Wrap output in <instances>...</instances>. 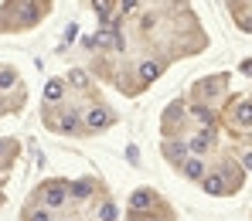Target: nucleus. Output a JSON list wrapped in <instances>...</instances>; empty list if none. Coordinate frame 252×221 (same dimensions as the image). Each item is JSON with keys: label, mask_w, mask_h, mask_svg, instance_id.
<instances>
[{"label": "nucleus", "mask_w": 252, "mask_h": 221, "mask_svg": "<svg viewBox=\"0 0 252 221\" xmlns=\"http://www.w3.org/2000/svg\"><path fill=\"white\" fill-rule=\"evenodd\" d=\"M17 85V72L14 68H0V92H10Z\"/></svg>", "instance_id": "obj_11"}, {"label": "nucleus", "mask_w": 252, "mask_h": 221, "mask_svg": "<svg viewBox=\"0 0 252 221\" xmlns=\"http://www.w3.org/2000/svg\"><path fill=\"white\" fill-rule=\"evenodd\" d=\"M164 153H167V160L174 167H181L188 160V143H164Z\"/></svg>", "instance_id": "obj_6"}, {"label": "nucleus", "mask_w": 252, "mask_h": 221, "mask_svg": "<svg viewBox=\"0 0 252 221\" xmlns=\"http://www.w3.org/2000/svg\"><path fill=\"white\" fill-rule=\"evenodd\" d=\"M99 221H116V204H109V201H106V204L99 208Z\"/></svg>", "instance_id": "obj_17"}, {"label": "nucleus", "mask_w": 252, "mask_h": 221, "mask_svg": "<svg viewBox=\"0 0 252 221\" xmlns=\"http://www.w3.org/2000/svg\"><path fill=\"white\" fill-rule=\"evenodd\" d=\"M68 191H72V197H79V201H85V197L92 194V180H75V184H72Z\"/></svg>", "instance_id": "obj_12"}, {"label": "nucleus", "mask_w": 252, "mask_h": 221, "mask_svg": "<svg viewBox=\"0 0 252 221\" xmlns=\"http://www.w3.org/2000/svg\"><path fill=\"white\" fill-rule=\"evenodd\" d=\"M62 92H65V85L55 79V82H48V85H44V99H48V102H58V99H62Z\"/></svg>", "instance_id": "obj_14"}, {"label": "nucleus", "mask_w": 252, "mask_h": 221, "mask_svg": "<svg viewBox=\"0 0 252 221\" xmlns=\"http://www.w3.org/2000/svg\"><path fill=\"white\" fill-rule=\"evenodd\" d=\"M68 79H72V85H79V88L89 85V75H85L82 68H72V75H68Z\"/></svg>", "instance_id": "obj_18"}, {"label": "nucleus", "mask_w": 252, "mask_h": 221, "mask_svg": "<svg viewBox=\"0 0 252 221\" xmlns=\"http://www.w3.org/2000/svg\"><path fill=\"white\" fill-rule=\"evenodd\" d=\"M85 44H92V48H116V51H123V38L116 34V28H106V31H99L95 38H89Z\"/></svg>", "instance_id": "obj_2"}, {"label": "nucleus", "mask_w": 252, "mask_h": 221, "mask_svg": "<svg viewBox=\"0 0 252 221\" xmlns=\"http://www.w3.org/2000/svg\"><path fill=\"white\" fill-rule=\"evenodd\" d=\"M208 146H211V130H208V126H205L201 133H194V136L188 139V150H191L194 157H198V153H205Z\"/></svg>", "instance_id": "obj_5"}, {"label": "nucleus", "mask_w": 252, "mask_h": 221, "mask_svg": "<svg viewBox=\"0 0 252 221\" xmlns=\"http://www.w3.org/2000/svg\"><path fill=\"white\" fill-rule=\"evenodd\" d=\"M34 17H38V14H34V7H31V3H28V7H24V10H21V24H31V21H34Z\"/></svg>", "instance_id": "obj_20"}, {"label": "nucleus", "mask_w": 252, "mask_h": 221, "mask_svg": "<svg viewBox=\"0 0 252 221\" xmlns=\"http://www.w3.org/2000/svg\"><path fill=\"white\" fill-rule=\"evenodd\" d=\"M65 197H68V184L51 180V184L44 187V208H58V204H65Z\"/></svg>", "instance_id": "obj_1"}, {"label": "nucleus", "mask_w": 252, "mask_h": 221, "mask_svg": "<svg viewBox=\"0 0 252 221\" xmlns=\"http://www.w3.org/2000/svg\"><path fill=\"white\" fill-rule=\"evenodd\" d=\"M140 7V0H123V14H133Z\"/></svg>", "instance_id": "obj_21"}, {"label": "nucleus", "mask_w": 252, "mask_h": 221, "mask_svg": "<svg viewBox=\"0 0 252 221\" xmlns=\"http://www.w3.org/2000/svg\"><path fill=\"white\" fill-rule=\"evenodd\" d=\"M160 72H164L160 61H143V65H140V82H154Z\"/></svg>", "instance_id": "obj_9"}, {"label": "nucleus", "mask_w": 252, "mask_h": 221, "mask_svg": "<svg viewBox=\"0 0 252 221\" xmlns=\"http://www.w3.org/2000/svg\"><path fill=\"white\" fill-rule=\"evenodd\" d=\"M242 164H246V170H252V153H246V160H242Z\"/></svg>", "instance_id": "obj_23"}, {"label": "nucleus", "mask_w": 252, "mask_h": 221, "mask_svg": "<svg viewBox=\"0 0 252 221\" xmlns=\"http://www.w3.org/2000/svg\"><path fill=\"white\" fill-rule=\"evenodd\" d=\"M150 204H154V194H150L147 187H140V191L129 197V208H133V211H143V208H150Z\"/></svg>", "instance_id": "obj_8"}, {"label": "nucleus", "mask_w": 252, "mask_h": 221, "mask_svg": "<svg viewBox=\"0 0 252 221\" xmlns=\"http://www.w3.org/2000/svg\"><path fill=\"white\" fill-rule=\"evenodd\" d=\"M242 31H249V34H252V17H249V21H242Z\"/></svg>", "instance_id": "obj_22"}, {"label": "nucleus", "mask_w": 252, "mask_h": 221, "mask_svg": "<svg viewBox=\"0 0 252 221\" xmlns=\"http://www.w3.org/2000/svg\"><path fill=\"white\" fill-rule=\"evenodd\" d=\"M235 123H239V126H252V102H242V106L235 109Z\"/></svg>", "instance_id": "obj_13"}, {"label": "nucleus", "mask_w": 252, "mask_h": 221, "mask_svg": "<svg viewBox=\"0 0 252 221\" xmlns=\"http://www.w3.org/2000/svg\"><path fill=\"white\" fill-rule=\"evenodd\" d=\"M58 130L62 133H75L79 130V112H75V109H65V116L58 119Z\"/></svg>", "instance_id": "obj_10"}, {"label": "nucleus", "mask_w": 252, "mask_h": 221, "mask_svg": "<svg viewBox=\"0 0 252 221\" xmlns=\"http://www.w3.org/2000/svg\"><path fill=\"white\" fill-rule=\"evenodd\" d=\"M181 170H184L188 180H201V177H205V160H201V157H191V160L181 164Z\"/></svg>", "instance_id": "obj_7"}, {"label": "nucleus", "mask_w": 252, "mask_h": 221, "mask_svg": "<svg viewBox=\"0 0 252 221\" xmlns=\"http://www.w3.org/2000/svg\"><path fill=\"white\" fill-rule=\"evenodd\" d=\"M3 150H7V143H0V153H3Z\"/></svg>", "instance_id": "obj_24"}, {"label": "nucleus", "mask_w": 252, "mask_h": 221, "mask_svg": "<svg viewBox=\"0 0 252 221\" xmlns=\"http://www.w3.org/2000/svg\"><path fill=\"white\" fill-rule=\"evenodd\" d=\"M28 221H51V208H34L28 215Z\"/></svg>", "instance_id": "obj_19"}, {"label": "nucleus", "mask_w": 252, "mask_h": 221, "mask_svg": "<svg viewBox=\"0 0 252 221\" xmlns=\"http://www.w3.org/2000/svg\"><path fill=\"white\" fill-rule=\"evenodd\" d=\"M109 10H113V0H95V14H99V21H109Z\"/></svg>", "instance_id": "obj_16"}, {"label": "nucleus", "mask_w": 252, "mask_h": 221, "mask_svg": "<svg viewBox=\"0 0 252 221\" xmlns=\"http://www.w3.org/2000/svg\"><path fill=\"white\" fill-rule=\"evenodd\" d=\"M113 123V116L102 109V106H92L89 112H85V130H106Z\"/></svg>", "instance_id": "obj_4"}, {"label": "nucleus", "mask_w": 252, "mask_h": 221, "mask_svg": "<svg viewBox=\"0 0 252 221\" xmlns=\"http://www.w3.org/2000/svg\"><path fill=\"white\" fill-rule=\"evenodd\" d=\"M201 191L211 194V197H221V194H228V180H225V174H205L201 177Z\"/></svg>", "instance_id": "obj_3"}, {"label": "nucleus", "mask_w": 252, "mask_h": 221, "mask_svg": "<svg viewBox=\"0 0 252 221\" xmlns=\"http://www.w3.org/2000/svg\"><path fill=\"white\" fill-rule=\"evenodd\" d=\"M191 116H194L198 123H205V126L211 123V109H208V106H201V102H198V106H191Z\"/></svg>", "instance_id": "obj_15"}]
</instances>
